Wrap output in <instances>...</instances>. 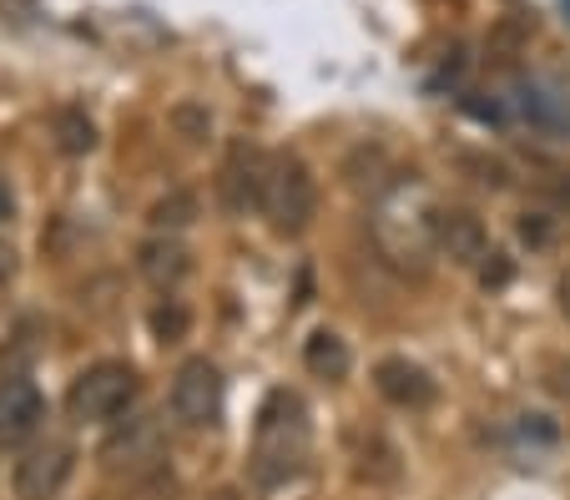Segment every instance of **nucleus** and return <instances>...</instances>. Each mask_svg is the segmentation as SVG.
I'll return each instance as SVG.
<instances>
[{
	"mask_svg": "<svg viewBox=\"0 0 570 500\" xmlns=\"http://www.w3.org/2000/svg\"><path fill=\"white\" fill-rule=\"evenodd\" d=\"M187 324H193V314H187L183 298H161L157 308H151V334L161 339V344H177V339H187Z\"/></svg>",
	"mask_w": 570,
	"mask_h": 500,
	"instance_id": "f3484780",
	"label": "nucleus"
},
{
	"mask_svg": "<svg viewBox=\"0 0 570 500\" xmlns=\"http://www.w3.org/2000/svg\"><path fill=\"white\" fill-rule=\"evenodd\" d=\"M141 394V374L127 360H97L71 380L66 390V414L76 424H111L137 404Z\"/></svg>",
	"mask_w": 570,
	"mask_h": 500,
	"instance_id": "20e7f679",
	"label": "nucleus"
},
{
	"mask_svg": "<svg viewBox=\"0 0 570 500\" xmlns=\"http://www.w3.org/2000/svg\"><path fill=\"white\" fill-rule=\"evenodd\" d=\"M546 193L556 197L560 207H570V177H550V183H546Z\"/></svg>",
	"mask_w": 570,
	"mask_h": 500,
	"instance_id": "b1692460",
	"label": "nucleus"
},
{
	"mask_svg": "<svg viewBox=\"0 0 570 500\" xmlns=\"http://www.w3.org/2000/svg\"><path fill=\"white\" fill-rule=\"evenodd\" d=\"M515 107L525 111V121L535 131H550V137H566L570 131V101L560 91H546L540 81H520L515 87Z\"/></svg>",
	"mask_w": 570,
	"mask_h": 500,
	"instance_id": "ddd939ff",
	"label": "nucleus"
},
{
	"mask_svg": "<svg viewBox=\"0 0 570 500\" xmlns=\"http://www.w3.org/2000/svg\"><path fill=\"white\" fill-rule=\"evenodd\" d=\"M566 11H570V0H566Z\"/></svg>",
	"mask_w": 570,
	"mask_h": 500,
	"instance_id": "a878e982",
	"label": "nucleus"
},
{
	"mask_svg": "<svg viewBox=\"0 0 570 500\" xmlns=\"http://www.w3.org/2000/svg\"><path fill=\"white\" fill-rule=\"evenodd\" d=\"M510 273H515V263H510L500 248L484 253V263H480V283H484V288H505Z\"/></svg>",
	"mask_w": 570,
	"mask_h": 500,
	"instance_id": "aec40b11",
	"label": "nucleus"
},
{
	"mask_svg": "<svg viewBox=\"0 0 570 500\" xmlns=\"http://www.w3.org/2000/svg\"><path fill=\"white\" fill-rule=\"evenodd\" d=\"M16 278V253H11V243H0V288Z\"/></svg>",
	"mask_w": 570,
	"mask_h": 500,
	"instance_id": "5701e85b",
	"label": "nucleus"
},
{
	"mask_svg": "<svg viewBox=\"0 0 570 500\" xmlns=\"http://www.w3.org/2000/svg\"><path fill=\"white\" fill-rule=\"evenodd\" d=\"M258 213L268 218V228L278 233V238H303V233L313 228V213H318V183H313L308 163H303L298 153H268Z\"/></svg>",
	"mask_w": 570,
	"mask_h": 500,
	"instance_id": "7ed1b4c3",
	"label": "nucleus"
},
{
	"mask_svg": "<svg viewBox=\"0 0 570 500\" xmlns=\"http://www.w3.org/2000/svg\"><path fill=\"white\" fill-rule=\"evenodd\" d=\"M520 238L525 243H550V218H540V213H525V218H520Z\"/></svg>",
	"mask_w": 570,
	"mask_h": 500,
	"instance_id": "412c9836",
	"label": "nucleus"
},
{
	"mask_svg": "<svg viewBox=\"0 0 570 500\" xmlns=\"http://www.w3.org/2000/svg\"><path fill=\"white\" fill-rule=\"evenodd\" d=\"M374 390L384 394L394 410H430L434 394H440V384H434V374L424 370V364L414 360H379L374 364Z\"/></svg>",
	"mask_w": 570,
	"mask_h": 500,
	"instance_id": "9d476101",
	"label": "nucleus"
},
{
	"mask_svg": "<svg viewBox=\"0 0 570 500\" xmlns=\"http://www.w3.org/2000/svg\"><path fill=\"white\" fill-rule=\"evenodd\" d=\"M0 223H16V193L6 177H0Z\"/></svg>",
	"mask_w": 570,
	"mask_h": 500,
	"instance_id": "4be33fe9",
	"label": "nucleus"
},
{
	"mask_svg": "<svg viewBox=\"0 0 570 500\" xmlns=\"http://www.w3.org/2000/svg\"><path fill=\"white\" fill-rule=\"evenodd\" d=\"M399 470H404V465H399V450L389 445L384 435H374V430H368V440L354 450V476L368 480V486H394Z\"/></svg>",
	"mask_w": 570,
	"mask_h": 500,
	"instance_id": "4468645a",
	"label": "nucleus"
},
{
	"mask_svg": "<svg viewBox=\"0 0 570 500\" xmlns=\"http://www.w3.org/2000/svg\"><path fill=\"white\" fill-rule=\"evenodd\" d=\"M137 273L157 288V294H177L187 278H193V253L177 233H157L137 248Z\"/></svg>",
	"mask_w": 570,
	"mask_h": 500,
	"instance_id": "9b49d317",
	"label": "nucleus"
},
{
	"mask_svg": "<svg viewBox=\"0 0 570 500\" xmlns=\"http://www.w3.org/2000/svg\"><path fill=\"white\" fill-rule=\"evenodd\" d=\"M173 414L187 430H213L223 420V370L207 354L177 364L173 374Z\"/></svg>",
	"mask_w": 570,
	"mask_h": 500,
	"instance_id": "39448f33",
	"label": "nucleus"
},
{
	"mask_svg": "<svg viewBox=\"0 0 570 500\" xmlns=\"http://www.w3.org/2000/svg\"><path fill=\"white\" fill-rule=\"evenodd\" d=\"M197 213H203L197 193L173 187L167 197H157V203L147 207V223H151V233H183V228H193V223H197Z\"/></svg>",
	"mask_w": 570,
	"mask_h": 500,
	"instance_id": "dca6fc26",
	"label": "nucleus"
},
{
	"mask_svg": "<svg viewBox=\"0 0 570 500\" xmlns=\"http://www.w3.org/2000/svg\"><path fill=\"white\" fill-rule=\"evenodd\" d=\"M173 127L183 131L187 141H203L207 131H213V111L197 107V101H183V107H173Z\"/></svg>",
	"mask_w": 570,
	"mask_h": 500,
	"instance_id": "6ab92c4d",
	"label": "nucleus"
},
{
	"mask_svg": "<svg viewBox=\"0 0 570 500\" xmlns=\"http://www.w3.org/2000/svg\"><path fill=\"white\" fill-rule=\"evenodd\" d=\"M263 167H268V153H258V147H243V141H237L233 153H227L223 173H217L223 213L243 218V213H253V207L263 203Z\"/></svg>",
	"mask_w": 570,
	"mask_h": 500,
	"instance_id": "1a4fd4ad",
	"label": "nucleus"
},
{
	"mask_svg": "<svg viewBox=\"0 0 570 500\" xmlns=\"http://www.w3.org/2000/svg\"><path fill=\"white\" fill-rule=\"evenodd\" d=\"M51 131H56V147H61L66 157L97 153V121L87 117V107H61L51 117Z\"/></svg>",
	"mask_w": 570,
	"mask_h": 500,
	"instance_id": "2eb2a0df",
	"label": "nucleus"
},
{
	"mask_svg": "<svg viewBox=\"0 0 570 500\" xmlns=\"http://www.w3.org/2000/svg\"><path fill=\"white\" fill-rule=\"evenodd\" d=\"M313 445V424H308V404L293 390H273L258 410L253 424V450H248V476L258 490H278L288 486L303 470Z\"/></svg>",
	"mask_w": 570,
	"mask_h": 500,
	"instance_id": "f257e3e1",
	"label": "nucleus"
},
{
	"mask_svg": "<svg viewBox=\"0 0 570 500\" xmlns=\"http://www.w3.org/2000/svg\"><path fill=\"white\" fill-rule=\"evenodd\" d=\"M434 197L424 193L420 183H394L384 197H379V218H374V238L379 248L394 263H410L434 253Z\"/></svg>",
	"mask_w": 570,
	"mask_h": 500,
	"instance_id": "f03ea898",
	"label": "nucleus"
},
{
	"mask_svg": "<svg viewBox=\"0 0 570 500\" xmlns=\"http://www.w3.org/2000/svg\"><path fill=\"white\" fill-rule=\"evenodd\" d=\"M46 394L31 374H6L0 380V450H21L41 435Z\"/></svg>",
	"mask_w": 570,
	"mask_h": 500,
	"instance_id": "0eeeda50",
	"label": "nucleus"
},
{
	"mask_svg": "<svg viewBox=\"0 0 570 500\" xmlns=\"http://www.w3.org/2000/svg\"><path fill=\"white\" fill-rule=\"evenodd\" d=\"M434 253H444L460 268H480L490 253V228L470 207H440L434 213Z\"/></svg>",
	"mask_w": 570,
	"mask_h": 500,
	"instance_id": "6e6552de",
	"label": "nucleus"
},
{
	"mask_svg": "<svg viewBox=\"0 0 570 500\" xmlns=\"http://www.w3.org/2000/svg\"><path fill=\"white\" fill-rule=\"evenodd\" d=\"M76 476V445L71 440H36L21 460H16V500H56L66 480Z\"/></svg>",
	"mask_w": 570,
	"mask_h": 500,
	"instance_id": "423d86ee",
	"label": "nucleus"
},
{
	"mask_svg": "<svg viewBox=\"0 0 570 500\" xmlns=\"http://www.w3.org/2000/svg\"><path fill=\"white\" fill-rule=\"evenodd\" d=\"M303 370H308L313 380L338 384L354 370V349H348V339L334 334V329H313V334L303 339Z\"/></svg>",
	"mask_w": 570,
	"mask_h": 500,
	"instance_id": "f8f14e48",
	"label": "nucleus"
},
{
	"mask_svg": "<svg viewBox=\"0 0 570 500\" xmlns=\"http://www.w3.org/2000/svg\"><path fill=\"white\" fill-rule=\"evenodd\" d=\"M460 167H464V173H474V183L495 187V193H505V187H510V167L500 163V157H484V153H460Z\"/></svg>",
	"mask_w": 570,
	"mask_h": 500,
	"instance_id": "a211bd4d",
	"label": "nucleus"
},
{
	"mask_svg": "<svg viewBox=\"0 0 570 500\" xmlns=\"http://www.w3.org/2000/svg\"><path fill=\"white\" fill-rule=\"evenodd\" d=\"M556 298H560V314H566V318H570V273H566V278H560Z\"/></svg>",
	"mask_w": 570,
	"mask_h": 500,
	"instance_id": "393cba45",
	"label": "nucleus"
}]
</instances>
